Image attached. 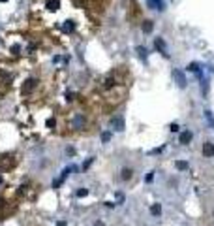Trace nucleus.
I'll use <instances>...</instances> for the list:
<instances>
[{
	"label": "nucleus",
	"mask_w": 214,
	"mask_h": 226,
	"mask_svg": "<svg viewBox=\"0 0 214 226\" xmlns=\"http://www.w3.org/2000/svg\"><path fill=\"white\" fill-rule=\"evenodd\" d=\"M0 2H2V4H6V2H9V0H0Z\"/></svg>",
	"instance_id": "18"
},
{
	"label": "nucleus",
	"mask_w": 214,
	"mask_h": 226,
	"mask_svg": "<svg viewBox=\"0 0 214 226\" xmlns=\"http://www.w3.org/2000/svg\"><path fill=\"white\" fill-rule=\"evenodd\" d=\"M137 53H139V57L146 59V49H143V47H137Z\"/></svg>",
	"instance_id": "15"
},
{
	"label": "nucleus",
	"mask_w": 214,
	"mask_h": 226,
	"mask_svg": "<svg viewBox=\"0 0 214 226\" xmlns=\"http://www.w3.org/2000/svg\"><path fill=\"white\" fill-rule=\"evenodd\" d=\"M173 77L177 79V83H178V87H180V89H184V87H186V75L180 72V70H175V72H173Z\"/></svg>",
	"instance_id": "2"
},
{
	"label": "nucleus",
	"mask_w": 214,
	"mask_h": 226,
	"mask_svg": "<svg viewBox=\"0 0 214 226\" xmlns=\"http://www.w3.org/2000/svg\"><path fill=\"white\" fill-rule=\"evenodd\" d=\"M205 117H207V121L210 123V126L214 128V117H212V113L210 111H205Z\"/></svg>",
	"instance_id": "12"
},
{
	"label": "nucleus",
	"mask_w": 214,
	"mask_h": 226,
	"mask_svg": "<svg viewBox=\"0 0 214 226\" xmlns=\"http://www.w3.org/2000/svg\"><path fill=\"white\" fill-rule=\"evenodd\" d=\"M150 213L154 215V217H158V215L162 213V206H160V203H152V206H150Z\"/></svg>",
	"instance_id": "9"
},
{
	"label": "nucleus",
	"mask_w": 214,
	"mask_h": 226,
	"mask_svg": "<svg viewBox=\"0 0 214 226\" xmlns=\"http://www.w3.org/2000/svg\"><path fill=\"white\" fill-rule=\"evenodd\" d=\"M156 49H158V51H162V53H163V57H169L167 47H165V41H163L162 38H156Z\"/></svg>",
	"instance_id": "3"
},
{
	"label": "nucleus",
	"mask_w": 214,
	"mask_h": 226,
	"mask_svg": "<svg viewBox=\"0 0 214 226\" xmlns=\"http://www.w3.org/2000/svg\"><path fill=\"white\" fill-rule=\"evenodd\" d=\"M0 185H2V177H0Z\"/></svg>",
	"instance_id": "19"
},
{
	"label": "nucleus",
	"mask_w": 214,
	"mask_h": 226,
	"mask_svg": "<svg viewBox=\"0 0 214 226\" xmlns=\"http://www.w3.org/2000/svg\"><path fill=\"white\" fill-rule=\"evenodd\" d=\"M130 177H132V170H128V168H126V170H122V179H124V181H128Z\"/></svg>",
	"instance_id": "10"
},
{
	"label": "nucleus",
	"mask_w": 214,
	"mask_h": 226,
	"mask_svg": "<svg viewBox=\"0 0 214 226\" xmlns=\"http://www.w3.org/2000/svg\"><path fill=\"white\" fill-rule=\"evenodd\" d=\"M203 155L205 156H214V143H205L203 145Z\"/></svg>",
	"instance_id": "5"
},
{
	"label": "nucleus",
	"mask_w": 214,
	"mask_h": 226,
	"mask_svg": "<svg viewBox=\"0 0 214 226\" xmlns=\"http://www.w3.org/2000/svg\"><path fill=\"white\" fill-rule=\"evenodd\" d=\"M190 139H191V132H190V130H186V132L180 134L178 143H180V145H188V143H190Z\"/></svg>",
	"instance_id": "4"
},
{
	"label": "nucleus",
	"mask_w": 214,
	"mask_h": 226,
	"mask_svg": "<svg viewBox=\"0 0 214 226\" xmlns=\"http://www.w3.org/2000/svg\"><path fill=\"white\" fill-rule=\"evenodd\" d=\"M56 226H68V224H66V221H60V222L56 224Z\"/></svg>",
	"instance_id": "17"
},
{
	"label": "nucleus",
	"mask_w": 214,
	"mask_h": 226,
	"mask_svg": "<svg viewBox=\"0 0 214 226\" xmlns=\"http://www.w3.org/2000/svg\"><path fill=\"white\" fill-rule=\"evenodd\" d=\"M111 126H113V128H115V130H117V132H122V130H124V119H122V117H120V115H117V117H113V119H111Z\"/></svg>",
	"instance_id": "1"
},
{
	"label": "nucleus",
	"mask_w": 214,
	"mask_h": 226,
	"mask_svg": "<svg viewBox=\"0 0 214 226\" xmlns=\"http://www.w3.org/2000/svg\"><path fill=\"white\" fill-rule=\"evenodd\" d=\"M171 132H178V124H171Z\"/></svg>",
	"instance_id": "16"
},
{
	"label": "nucleus",
	"mask_w": 214,
	"mask_h": 226,
	"mask_svg": "<svg viewBox=\"0 0 214 226\" xmlns=\"http://www.w3.org/2000/svg\"><path fill=\"white\" fill-rule=\"evenodd\" d=\"M73 126L77 128V130H81V128L85 126V117L83 115H75L73 117Z\"/></svg>",
	"instance_id": "6"
},
{
	"label": "nucleus",
	"mask_w": 214,
	"mask_h": 226,
	"mask_svg": "<svg viewBox=\"0 0 214 226\" xmlns=\"http://www.w3.org/2000/svg\"><path fill=\"white\" fill-rule=\"evenodd\" d=\"M75 194H77V198H83V196H86V194H88V188H79V190L75 192Z\"/></svg>",
	"instance_id": "11"
},
{
	"label": "nucleus",
	"mask_w": 214,
	"mask_h": 226,
	"mask_svg": "<svg viewBox=\"0 0 214 226\" xmlns=\"http://www.w3.org/2000/svg\"><path fill=\"white\" fill-rule=\"evenodd\" d=\"M146 4H149L152 9H163V2H162V0H146Z\"/></svg>",
	"instance_id": "7"
},
{
	"label": "nucleus",
	"mask_w": 214,
	"mask_h": 226,
	"mask_svg": "<svg viewBox=\"0 0 214 226\" xmlns=\"http://www.w3.org/2000/svg\"><path fill=\"white\" fill-rule=\"evenodd\" d=\"M109 139H111V134H109V132H103V134H101V142H105V143H107Z\"/></svg>",
	"instance_id": "14"
},
{
	"label": "nucleus",
	"mask_w": 214,
	"mask_h": 226,
	"mask_svg": "<svg viewBox=\"0 0 214 226\" xmlns=\"http://www.w3.org/2000/svg\"><path fill=\"white\" fill-rule=\"evenodd\" d=\"M143 30H145V32H150V30H152V23H150V21H145Z\"/></svg>",
	"instance_id": "13"
},
{
	"label": "nucleus",
	"mask_w": 214,
	"mask_h": 226,
	"mask_svg": "<svg viewBox=\"0 0 214 226\" xmlns=\"http://www.w3.org/2000/svg\"><path fill=\"white\" fill-rule=\"evenodd\" d=\"M175 166H177V170H180V171H184V170H188V168H190V164L186 162V160H177Z\"/></svg>",
	"instance_id": "8"
}]
</instances>
